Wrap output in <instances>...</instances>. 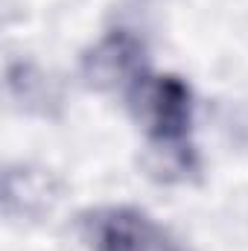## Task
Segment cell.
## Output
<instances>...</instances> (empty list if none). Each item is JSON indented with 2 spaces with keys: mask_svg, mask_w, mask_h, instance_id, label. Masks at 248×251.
<instances>
[{
  "mask_svg": "<svg viewBox=\"0 0 248 251\" xmlns=\"http://www.w3.org/2000/svg\"><path fill=\"white\" fill-rule=\"evenodd\" d=\"M128 100L137 120L155 140L158 173L170 178L173 173H187L193 167L190 146L184 137L190 131V91L175 76H152L140 73L128 85Z\"/></svg>",
  "mask_w": 248,
  "mask_h": 251,
  "instance_id": "6da1fadb",
  "label": "cell"
},
{
  "mask_svg": "<svg viewBox=\"0 0 248 251\" xmlns=\"http://www.w3.org/2000/svg\"><path fill=\"white\" fill-rule=\"evenodd\" d=\"M97 251H184L164 228L131 207H111L91 219Z\"/></svg>",
  "mask_w": 248,
  "mask_h": 251,
  "instance_id": "7a4b0ae2",
  "label": "cell"
},
{
  "mask_svg": "<svg viewBox=\"0 0 248 251\" xmlns=\"http://www.w3.org/2000/svg\"><path fill=\"white\" fill-rule=\"evenodd\" d=\"M85 73L94 85L99 88H114V85H131L143 67H140V44L125 35L114 32L108 35L85 62Z\"/></svg>",
  "mask_w": 248,
  "mask_h": 251,
  "instance_id": "3957f363",
  "label": "cell"
},
{
  "mask_svg": "<svg viewBox=\"0 0 248 251\" xmlns=\"http://www.w3.org/2000/svg\"><path fill=\"white\" fill-rule=\"evenodd\" d=\"M56 199L53 181L41 173H9L6 176V207L9 210H21V213H35L50 207V201Z\"/></svg>",
  "mask_w": 248,
  "mask_h": 251,
  "instance_id": "277c9868",
  "label": "cell"
}]
</instances>
